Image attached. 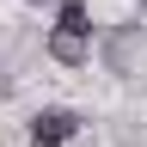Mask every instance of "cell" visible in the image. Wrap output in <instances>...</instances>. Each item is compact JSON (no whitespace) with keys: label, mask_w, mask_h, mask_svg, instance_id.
<instances>
[{"label":"cell","mask_w":147,"mask_h":147,"mask_svg":"<svg viewBox=\"0 0 147 147\" xmlns=\"http://www.w3.org/2000/svg\"><path fill=\"white\" fill-rule=\"evenodd\" d=\"M80 129H86V117H80V110H67V104H43V110L31 117V129H25V135H31V147H67Z\"/></svg>","instance_id":"1"},{"label":"cell","mask_w":147,"mask_h":147,"mask_svg":"<svg viewBox=\"0 0 147 147\" xmlns=\"http://www.w3.org/2000/svg\"><path fill=\"white\" fill-rule=\"evenodd\" d=\"M43 55H49V61H61V67H86V61H92V37H74V31H55V25H49Z\"/></svg>","instance_id":"2"},{"label":"cell","mask_w":147,"mask_h":147,"mask_svg":"<svg viewBox=\"0 0 147 147\" xmlns=\"http://www.w3.org/2000/svg\"><path fill=\"white\" fill-rule=\"evenodd\" d=\"M55 31L92 37V6H86V0H55Z\"/></svg>","instance_id":"3"},{"label":"cell","mask_w":147,"mask_h":147,"mask_svg":"<svg viewBox=\"0 0 147 147\" xmlns=\"http://www.w3.org/2000/svg\"><path fill=\"white\" fill-rule=\"evenodd\" d=\"M31 6H43V0H31Z\"/></svg>","instance_id":"4"},{"label":"cell","mask_w":147,"mask_h":147,"mask_svg":"<svg viewBox=\"0 0 147 147\" xmlns=\"http://www.w3.org/2000/svg\"><path fill=\"white\" fill-rule=\"evenodd\" d=\"M141 6H147V0H141Z\"/></svg>","instance_id":"5"}]
</instances>
